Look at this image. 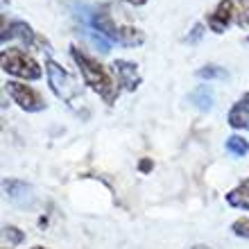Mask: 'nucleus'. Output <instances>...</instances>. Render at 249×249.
I'll return each instance as SVG.
<instances>
[{
  "label": "nucleus",
  "instance_id": "4468645a",
  "mask_svg": "<svg viewBox=\"0 0 249 249\" xmlns=\"http://www.w3.org/2000/svg\"><path fill=\"white\" fill-rule=\"evenodd\" d=\"M236 23L249 27V0H236Z\"/></svg>",
  "mask_w": 249,
  "mask_h": 249
},
{
  "label": "nucleus",
  "instance_id": "6ab92c4d",
  "mask_svg": "<svg viewBox=\"0 0 249 249\" xmlns=\"http://www.w3.org/2000/svg\"><path fill=\"white\" fill-rule=\"evenodd\" d=\"M188 249H211L209 245H193V247H188Z\"/></svg>",
  "mask_w": 249,
  "mask_h": 249
},
{
  "label": "nucleus",
  "instance_id": "412c9836",
  "mask_svg": "<svg viewBox=\"0 0 249 249\" xmlns=\"http://www.w3.org/2000/svg\"><path fill=\"white\" fill-rule=\"evenodd\" d=\"M2 249H7V247H2Z\"/></svg>",
  "mask_w": 249,
  "mask_h": 249
},
{
  "label": "nucleus",
  "instance_id": "0eeeda50",
  "mask_svg": "<svg viewBox=\"0 0 249 249\" xmlns=\"http://www.w3.org/2000/svg\"><path fill=\"white\" fill-rule=\"evenodd\" d=\"M18 41L20 46L25 48H32L34 43H36V34H34V30L27 23H23V20H12V23H7L5 27H2V46H7V41Z\"/></svg>",
  "mask_w": 249,
  "mask_h": 249
},
{
  "label": "nucleus",
  "instance_id": "f257e3e1",
  "mask_svg": "<svg viewBox=\"0 0 249 249\" xmlns=\"http://www.w3.org/2000/svg\"><path fill=\"white\" fill-rule=\"evenodd\" d=\"M71 57L77 64V71L82 75V79H84V84L93 93H98L107 105H113L120 95V84L116 82L113 72L77 46H71Z\"/></svg>",
  "mask_w": 249,
  "mask_h": 249
},
{
  "label": "nucleus",
  "instance_id": "aec40b11",
  "mask_svg": "<svg viewBox=\"0 0 249 249\" xmlns=\"http://www.w3.org/2000/svg\"><path fill=\"white\" fill-rule=\"evenodd\" d=\"M30 249H48V247H41V245H34V247H30Z\"/></svg>",
  "mask_w": 249,
  "mask_h": 249
},
{
  "label": "nucleus",
  "instance_id": "39448f33",
  "mask_svg": "<svg viewBox=\"0 0 249 249\" xmlns=\"http://www.w3.org/2000/svg\"><path fill=\"white\" fill-rule=\"evenodd\" d=\"M206 23L215 34H222L231 23H236V2L233 0H220L215 9L209 14Z\"/></svg>",
  "mask_w": 249,
  "mask_h": 249
},
{
  "label": "nucleus",
  "instance_id": "f03ea898",
  "mask_svg": "<svg viewBox=\"0 0 249 249\" xmlns=\"http://www.w3.org/2000/svg\"><path fill=\"white\" fill-rule=\"evenodd\" d=\"M0 64H2L5 72H9L14 77L27 79V82L41 79V75H43L41 64L34 59L32 54H27L23 48H5L2 57H0Z\"/></svg>",
  "mask_w": 249,
  "mask_h": 249
},
{
  "label": "nucleus",
  "instance_id": "9b49d317",
  "mask_svg": "<svg viewBox=\"0 0 249 249\" xmlns=\"http://www.w3.org/2000/svg\"><path fill=\"white\" fill-rule=\"evenodd\" d=\"M188 100L197 107V109H202V111H209L211 107H213V93H211L209 86H204V84L197 86L195 91H190Z\"/></svg>",
  "mask_w": 249,
  "mask_h": 249
},
{
  "label": "nucleus",
  "instance_id": "2eb2a0df",
  "mask_svg": "<svg viewBox=\"0 0 249 249\" xmlns=\"http://www.w3.org/2000/svg\"><path fill=\"white\" fill-rule=\"evenodd\" d=\"M2 236H5V240L9 245H20L23 240H25V233L20 229H16V227H12V224H7V227H2Z\"/></svg>",
  "mask_w": 249,
  "mask_h": 249
},
{
  "label": "nucleus",
  "instance_id": "f3484780",
  "mask_svg": "<svg viewBox=\"0 0 249 249\" xmlns=\"http://www.w3.org/2000/svg\"><path fill=\"white\" fill-rule=\"evenodd\" d=\"M202 32H204V27L199 25V23H197V25L193 27V34H190V36H188V43H195V41L199 39V36H202Z\"/></svg>",
  "mask_w": 249,
  "mask_h": 249
},
{
  "label": "nucleus",
  "instance_id": "dca6fc26",
  "mask_svg": "<svg viewBox=\"0 0 249 249\" xmlns=\"http://www.w3.org/2000/svg\"><path fill=\"white\" fill-rule=\"evenodd\" d=\"M231 231H233L238 238H247L249 240V217H238L236 222L231 224Z\"/></svg>",
  "mask_w": 249,
  "mask_h": 249
},
{
  "label": "nucleus",
  "instance_id": "20e7f679",
  "mask_svg": "<svg viewBox=\"0 0 249 249\" xmlns=\"http://www.w3.org/2000/svg\"><path fill=\"white\" fill-rule=\"evenodd\" d=\"M5 93L12 98V102L23 109L27 113H36L46 109V100L36 89H32L30 84H23V82H7L5 84Z\"/></svg>",
  "mask_w": 249,
  "mask_h": 249
},
{
  "label": "nucleus",
  "instance_id": "ddd939ff",
  "mask_svg": "<svg viewBox=\"0 0 249 249\" xmlns=\"http://www.w3.org/2000/svg\"><path fill=\"white\" fill-rule=\"evenodd\" d=\"M197 77L206 79V82H211V79H224L227 77V71L220 68V66H204V68L197 71Z\"/></svg>",
  "mask_w": 249,
  "mask_h": 249
},
{
  "label": "nucleus",
  "instance_id": "6e6552de",
  "mask_svg": "<svg viewBox=\"0 0 249 249\" xmlns=\"http://www.w3.org/2000/svg\"><path fill=\"white\" fill-rule=\"evenodd\" d=\"M227 120L233 129H245L249 131V93H243V98L229 109Z\"/></svg>",
  "mask_w": 249,
  "mask_h": 249
},
{
  "label": "nucleus",
  "instance_id": "7ed1b4c3",
  "mask_svg": "<svg viewBox=\"0 0 249 249\" xmlns=\"http://www.w3.org/2000/svg\"><path fill=\"white\" fill-rule=\"evenodd\" d=\"M46 77H48V84H50L53 93L59 100H64L66 105H75L77 100L82 102V93H79L77 82L57 61H53V59L46 61Z\"/></svg>",
  "mask_w": 249,
  "mask_h": 249
},
{
  "label": "nucleus",
  "instance_id": "f8f14e48",
  "mask_svg": "<svg viewBox=\"0 0 249 249\" xmlns=\"http://www.w3.org/2000/svg\"><path fill=\"white\" fill-rule=\"evenodd\" d=\"M224 150L229 152L231 157H245L249 152V143H247V138H243V136H229L227 138V143H224Z\"/></svg>",
  "mask_w": 249,
  "mask_h": 249
},
{
  "label": "nucleus",
  "instance_id": "423d86ee",
  "mask_svg": "<svg viewBox=\"0 0 249 249\" xmlns=\"http://www.w3.org/2000/svg\"><path fill=\"white\" fill-rule=\"evenodd\" d=\"M111 72H113V77H116V82L120 84V89H124V91H136L138 84H141L138 66L131 64V61L116 59L111 64Z\"/></svg>",
  "mask_w": 249,
  "mask_h": 249
},
{
  "label": "nucleus",
  "instance_id": "9d476101",
  "mask_svg": "<svg viewBox=\"0 0 249 249\" xmlns=\"http://www.w3.org/2000/svg\"><path fill=\"white\" fill-rule=\"evenodd\" d=\"M227 204L233 209L249 211V179H243L236 188H231L227 193Z\"/></svg>",
  "mask_w": 249,
  "mask_h": 249
},
{
  "label": "nucleus",
  "instance_id": "1a4fd4ad",
  "mask_svg": "<svg viewBox=\"0 0 249 249\" xmlns=\"http://www.w3.org/2000/svg\"><path fill=\"white\" fill-rule=\"evenodd\" d=\"M2 188H5L7 197H9L14 204H18V206L30 204V202H32V197H34L32 186L25 184V181H18V179H5Z\"/></svg>",
  "mask_w": 249,
  "mask_h": 249
},
{
  "label": "nucleus",
  "instance_id": "a211bd4d",
  "mask_svg": "<svg viewBox=\"0 0 249 249\" xmlns=\"http://www.w3.org/2000/svg\"><path fill=\"white\" fill-rule=\"evenodd\" d=\"M123 2H127V5H134V7H141V5H145L147 0H123Z\"/></svg>",
  "mask_w": 249,
  "mask_h": 249
}]
</instances>
